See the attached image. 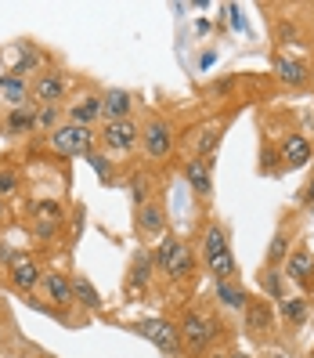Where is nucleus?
I'll return each instance as SVG.
<instances>
[{
  "mask_svg": "<svg viewBox=\"0 0 314 358\" xmlns=\"http://www.w3.org/2000/svg\"><path fill=\"white\" fill-rule=\"evenodd\" d=\"M29 224H33V236L40 243H51L58 231H61V224H66V206H61L58 199H36Z\"/></svg>",
  "mask_w": 314,
  "mask_h": 358,
  "instance_id": "7",
  "label": "nucleus"
},
{
  "mask_svg": "<svg viewBox=\"0 0 314 358\" xmlns=\"http://www.w3.org/2000/svg\"><path fill=\"white\" fill-rule=\"evenodd\" d=\"M134 228H137V236L141 239H152V236H163L166 231V210H163V203H144L141 210H137V221H134Z\"/></svg>",
  "mask_w": 314,
  "mask_h": 358,
  "instance_id": "18",
  "label": "nucleus"
},
{
  "mask_svg": "<svg viewBox=\"0 0 314 358\" xmlns=\"http://www.w3.org/2000/svg\"><path fill=\"white\" fill-rule=\"evenodd\" d=\"M66 91H69V76L58 73V69H44V73H36V80H33V105L36 109L58 105L61 98H66Z\"/></svg>",
  "mask_w": 314,
  "mask_h": 358,
  "instance_id": "9",
  "label": "nucleus"
},
{
  "mask_svg": "<svg viewBox=\"0 0 314 358\" xmlns=\"http://www.w3.org/2000/svg\"><path fill=\"white\" fill-rule=\"evenodd\" d=\"M22 257H26L22 250H15L11 243H4V239H0V264H8V268H11L15 261H22Z\"/></svg>",
  "mask_w": 314,
  "mask_h": 358,
  "instance_id": "34",
  "label": "nucleus"
},
{
  "mask_svg": "<svg viewBox=\"0 0 314 358\" xmlns=\"http://www.w3.org/2000/svg\"><path fill=\"white\" fill-rule=\"evenodd\" d=\"M0 134L4 138H26V134H36V109H8L4 123H0Z\"/></svg>",
  "mask_w": 314,
  "mask_h": 358,
  "instance_id": "19",
  "label": "nucleus"
},
{
  "mask_svg": "<svg viewBox=\"0 0 314 358\" xmlns=\"http://www.w3.org/2000/svg\"><path fill=\"white\" fill-rule=\"evenodd\" d=\"M0 98H4L8 109H29V105H33V80H26V76H4ZM33 109H36V105H33Z\"/></svg>",
  "mask_w": 314,
  "mask_h": 358,
  "instance_id": "17",
  "label": "nucleus"
},
{
  "mask_svg": "<svg viewBox=\"0 0 314 358\" xmlns=\"http://www.w3.org/2000/svg\"><path fill=\"white\" fill-rule=\"evenodd\" d=\"M8 279L18 293H33V289H40V282H44V271H40V264L33 257H22V261H15L8 268Z\"/></svg>",
  "mask_w": 314,
  "mask_h": 358,
  "instance_id": "15",
  "label": "nucleus"
},
{
  "mask_svg": "<svg viewBox=\"0 0 314 358\" xmlns=\"http://www.w3.org/2000/svg\"><path fill=\"white\" fill-rule=\"evenodd\" d=\"M214 297H217V304H220V308H227V311H239V315L249 308V301H253V297H249V293H246L235 279L214 282Z\"/></svg>",
  "mask_w": 314,
  "mask_h": 358,
  "instance_id": "21",
  "label": "nucleus"
},
{
  "mask_svg": "<svg viewBox=\"0 0 314 358\" xmlns=\"http://www.w3.org/2000/svg\"><path fill=\"white\" fill-rule=\"evenodd\" d=\"M130 113H134V94H130V91L109 87V91L101 94V116H105V123L130 120Z\"/></svg>",
  "mask_w": 314,
  "mask_h": 358,
  "instance_id": "16",
  "label": "nucleus"
},
{
  "mask_svg": "<svg viewBox=\"0 0 314 358\" xmlns=\"http://www.w3.org/2000/svg\"><path fill=\"white\" fill-rule=\"evenodd\" d=\"M134 333L141 336V341H149L156 351H163V355H181V348H184L181 326H174L170 319H137Z\"/></svg>",
  "mask_w": 314,
  "mask_h": 358,
  "instance_id": "6",
  "label": "nucleus"
},
{
  "mask_svg": "<svg viewBox=\"0 0 314 358\" xmlns=\"http://www.w3.org/2000/svg\"><path fill=\"white\" fill-rule=\"evenodd\" d=\"M47 145H51L54 156H69V159L83 156V159H87L94 152V145H98V131L76 127V123H61L54 134H47Z\"/></svg>",
  "mask_w": 314,
  "mask_h": 358,
  "instance_id": "3",
  "label": "nucleus"
},
{
  "mask_svg": "<svg viewBox=\"0 0 314 358\" xmlns=\"http://www.w3.org/2000/svg\"><path fill=\"white\" fill-rule=\"evenodd\" d=\"M73 293H76V304H83L87 311H101V308H105L101 293L94 289V282L83 275V271H76V275H73Z\"/></svg>",
  "mask_w": 314,
  "mask_h": 358,
  "instance_id": "26",
  "label": "nucleus"
},
{
  "mask_svg": "<svg viewBox=\"0 0 314 358\" xmlns=\"http://www.w3.org/2000/svg\"><path fill=\"white\" fill-rule=\"evenodd\" d=\"M0 87H4V76H0Z\"/></svg>",
  "mask_w": 314,
  "mask_h": 358,
  "instance_id": "39",
  "label": "nucleus"
},
{
  "mask_svg": "<svg viewBox=\"0 0 314 358\" xmlns=\"http://www.w3.org/2000/svg\"><path fill=\"white\" fill-rule=\"evenodd\" d=\"M181 341L192 348V351H209L220 341V322L214 319L209 311H188L181 319Z\"/></svg>",
  "mask_w": 314,
  "mask_h": 358,
  "instance_id": "4",
  "label": "nucleus"
},
{
  "mask_svg": "<svg viewBox=\"0 0 314 358\" xmlns=\"http://www.w3.org/2000/svg\"><path fill=\"white\" fill-rule=\"evenodd\" d=\"M300 203H304V206H314V178L307 181V188L300 192Z\"/></svg>",
  "mask_w": 314,
  "mask_h": 358,
  "instance_id": "36",
  "label": "nucleus"
},
{
  "mask_svg": "<svg viewBox=\"0 0 314 358\" xmlns=\"http://www.w3.org/2000/svg\"><path fill=\"white\" fill-rule=\"evenodd\" d=\"M127 188H130V199H134V210H141L144 203H152V178H149V174H130Z\"/></svg>",
  "mask_w": 314,
  "mask_h": 358,
  "instance_id": "29",
  "label": "nucleus"
},
{
  "mask_svg": "<svg viewBox=\"0 0 314 358\" xmlns=\"http://www.w3.org/2000/svg\"><path fill=\"white\" fill-rule=\"evenodd\" d=\"M314 275V254L307 246H297L285 261V279H292L297 286H307V279Z\"/></svg>",
  "mask_w": 314,
  "mask_h": 358,
  "instance_id": "23",
  "label": "nucleus"
},
{
  "mask_svg": "<svg viewBox=\"0 0 314 358\" xmlns=\"http://www.w3.org/2000/svg\"><path fill=\"white\" fill-rule=\"evenodd\" d=\"M152 254H156V275H166V279H188L195 268L192 250H188L177 236H163Z\"/></svg>",
  "mask_w": 314,
  "mask_h": 358,
  "instance_id": "2",
  "label": "nucleus"
},
{
  "mask_svg": "<svg viewBox=\"0 0 314 358\" xmlns=\"http://www.w3.org/2000/svg\"><path fill=\"white\" fill-rule=\"evenodd\" d=\"M61 105H44V109H36V131L40 134H54L61 127Z\"/></svg>",
  "mask_w": 314,
  "mask_h": 358,
  "instance_id": "31",
  "label": "nucleus"
},
{
  "mask_svg": "<svg viewBox=\"0 0 314 358\" xmlns=\"http://www.w3.org/2000/svg\"><path fill=\"white\" fill-rule=\"evenodd\" d=\"M87 163H91V171L101 178V185H112V181H116V166H112V156H105L101 149H94V152L87 156Z\"/></svg>",
  "mask_w": 314,
  "mask_h": 358,
  "instance_id": "30",
  "label": "nucleus"
},
{
  "mask_svg": "<svg viewBox=\"0 0 314 358\" xmlns=\"http://www.w3.org/2000/svg\"><path fill=\"white\" fill-rule=\"evenodd\" d=\"M220 138H224V127H220V123H206V127H199L195 138H192V156H199V159L214 156V149L220 145Z\"/></svg>",
  "mask_w": 314,
  "mask_h": 358,
  "instance_id": "24",
  "label": "nucleus"
},
{
  "mask_svg": "<svg viewBox=\"0 0 314 358\" xmlns=\"http://www.w3.org/2000/svg\"><path fill=\"white\" fill-rule=\"evenodd\" d=\"M83 224H87V210H83V206H76V210H73V236H80V231H83Z\"/></svg>",
  "mask_w": 314,
  "mask_h": 358,
  "instance_id": "35",
  "label": "nucleus"
},
{
  "mask_svg": "<svg viewBox=\"0 0 314 358\" xmlns=\"http://www.w3.org/2000/svg\"><path fill=\"white\" fill-rule=\"evenodd\" d=\"M94 120H101V94L87 91V94H80L76 101H69L66 123H76V127H91Z\"/></svg>",
  "mask_w": 314,
  "mask_h": 358,
  "instance_id": "14",
  "label": "nucleus"
},
{
  "mask_svg": "<svg viewBox=\"0 0 314 358\" xmlns=\"http://www.w3.org/2000/svg\"><path fill=\"white\" fill-rule=\"evenodd\" d=\"M152 275H156V254L152 250H137L127 268V293H144Z\"/></svg>",
  "mask_w": 314,
  "mask_h": 358,
  "instance_id": "12",
  "label": "nucleus"
},
{
  "mask_svg": "<svg viewBox=\"0 0 314 358\" xmlns=\"http://www.w3.org/2000/svg\"><path fill=\"white\" fill-rule=\"evenodd\" d=\"M202 261L209 268V275L214 282H224V279H235V254L232 246H227V231L220 221H209L206 231H202Z\"/></svg>",
  "mask_w": 314,
  "mask_h": 358,
  "instance_id": "1",
  "label": "nucleus"
},
{
  "mask_svg": "<svg viewBox=\"0 0 314 358\" xmlns=\"http://www.w3.org/2000/svg\"><path fill=\"white\" fill-rule=\"evenodd\" d=\"M242 326L249 333V341H267L275 333V311H271L267 301H249V308L242 311Z\"/></svg>",
  "mask_w": 314,
  "mask_h": 358,
  "instance_id": "10",
  "label": "nucleus"
},
{
  "mask_svg": "<svg viewBox=\"0 0 314 358\" xmlns=\"http://www.w3.org/2000/svg\"><path fill=\"white\" fill-rule=\"evenodd\" d=\"M271 358H282V355H271Z\"/></svg>",
  "mask_w": 314,
  "mask_h": 358,
  "instance_id": "42",
  "label": "nucleus"
},
{
  "mask_svg": "<svg viewBox=\"0 0 314 358\" xmlns=\"http://www.w3.org/2000/svg\"><path fill=\"white\" fill-rule=\"evenodd\" d=\"M275 76L285 83V87H304V83L311 80V66L300 58H275Z\"/></svg>",
  "mask_w": 314,
  "mask_h": 358,
  "instance_id": "22",
  "label": "nucleus"
},
{
  "mask_svg": "<svg viewBox=\"0 0 314 358\" xmlns=\"http://www.w3.org/2000/svg\"><path fill=\"white\" fill-rule=\"evenodd\" d=\"M289 243H292L289 231H278V236L271 239V246H267V268H282V264L289 261V254H292Z\"/></svg>",
  "mask_w": 314,
  "mask_h": 358,
  "instance_id": "28",
  "label": "nucleus"
},
{
  "mask_svg": "<svg viewBox=\"0 0 314 358\" xmlns=\"http://www.w3.org/2000/svg\"><path fill=\"white\" fill-rule=\"evenodd\" d=\"M311 217H314V206H311Z\"/></svg>",
  "mask_w": 314,
  "mask_h": 358,
  "instance_id": "41",
  "label": "nucleus"
},
{
  "mask_svg": "<svg viewBox=\"0 0 314 358\" xmlns=\"http://www.w3.org/2000/svg\"><path fill=\"white\" fill-rule=\"evenodd\" d=\"M278 315H282V322H285V326L300 329V326L307 322V315H311V304H307L304 297H285V301L278 304Z\"/></svg>",
  "mask_w": 314,
  "mask_h": 358,
  "instance_id": "27",
  "label": "nucleus"
},
{
  "mask_svg": "<svg viewBox=\"0 0 314 358\" xmlns=\"http://www.w3.org/2000/svg\"><path fill=\"white\" fill-rule=\"evenodd\" d=\"M18 188H22V174L15 166H0V199L18 196Z\"/></svg>",
  "mask_w": 314,
  "mask_h": 358,
  "instance_id": "32",
  "label": "nucleus"
},
{
  "mask_svg": "<svg viewBox=\"0 0 314 358\" xmlns=\"http://www.w3.org/2000/svg\"><path fill=\"white\" fill-rule=\"evenodd\" d=\"M311 156H314V149H311V141L304 134H289L282 141V166L285 171H300V166H307Z\"/></svg>",
  "mask_w": 314,
  "mask_h": 358,
  "instance_id": "20",
  "label": "nucleus"
},
{
  "mask_svg": "<svg viewBox=\"0 0 314 358\" xmlns=\"http://www.w3.org/2000/svg\"><path fill=\"white\" fill-rule=\"evenodd\" d=\"M141 145H144V152H149L152 159H166L174 152V123L163 120V116H152L141 127Z\"/></svg>",
  "mask_w": 314,
  "mask_h": 358,
  "instance_id": "8",
  "label": "nucleus"
},
{
  "mask_svg": "<svg viewBox=\"0 0 314 358\" xmlns=\"http://www.w3.org/2000/svg\"><path fill=\"white\" fill-rule=\"evenodd\" d=\"M209 358H249V355H242V351H217V355H209Z\"/></svg>",
  "mask_w": 314,
  "mask_h": 358,
  "instance_id": "38",
  "label": "nucleus"
},
{
  "mask_svg": "<svg viewBox=\"0 0 314 358\" xmlns=\"http://www.w3.org/2000/svg\"><path fill=\"white\" fill-rule=\"evenodd\" d=\"M40 66H44V55H40L33 44H18V62L8 69V76H26L29 80V73H44Z\"/></svg>",
  "mask_w": 314,
  "mask_h": 358,
  "instance_id": "25",
  "label": "nucleus"
},
{
  "mask_svg": "<svg viewBox=\"0 0 314 358\" xmlns=\"http://www.w3.org/2000/svg\"><path fill=\"white\" fill-rule=\"evenodd\" d=\"M40 289H44V297H47L54 308H61V311L76 304L73 275H61V271H44V282H40Z\"/></svg>",
  "mask_w": 314,
  "mask_h": 358,
  "instance_id": "13",
  "label": "nucleus"
},
{
  "mask_svg": "<svg viewBox=\"0 0 314 358\" xmlns=\"http://www.w3.org/2000/svg\"><path fill=\"white\" fill-rule=\"evenodd\" d=\"M184 181L195 188L199 199L214 196V156H206V159L192 156V159H188V163H184Z\"/></svg>",
  "mask_w": 314,
  "mask_h": 358,
  "instance_id": "11",
  "label": "nucleus"
},
{
  "mask_svg": "<svg viewBox=\"0 0 314 358\" xmlns=\"http://www.w3.org/2000/svg\"><path fill=\"white\" fill-rule=\"evenodd\" d=\"M0 344H4V333H0Z\"/></svg>",
  "mask_w": 314,
  "mask_h": 358,
  "instance_id": "40",
  "label": "nucleus"
},
{
  "mask_svg": "<svg viewBox=\"0 0 314 358\" xmlns=\"http://www.w3.org/2000/svg\"><path fill=\"white\" fill-rule=\"evenodd\" d=\"M260 282H264V289L271 293V297H275L278 304L285 301V289H282V271L278 268H264L260 271Z\"/></svg>",
  "mask_w": 314,
  "mask_h": 358,
  "instance_id": "33",
  "label": "nucleus"
},
{
  "mask_svg": "<svg viewBox=\"0 0 314 358\" xmlns=\"http://www.w3.org/2000/svg\"><path fill=\"white\" fill-rule=\"evenodd\" d=\"M227 15H232V22H235V29H246V18L239 15V8H235V4L227 8Z\"/></svg>",
  "mask_w": 314,
  "mask_h": 358,
  "instance_id": "37",
  "label": "nucleus"
},
{
  "mask_svg": "<svg viewBox=\"0 0 314 358\" xmlns=\"http://www.w3.org/2000/svg\"><path fill=\"white\" fill-rule=\"evenodd\" d=\"M98 145H101L105 156H130L141 145V123H134V120L105 123V127L98 131Z\"/></svg>",
  "mask_w": 314,
  "mask_h": 358,
  "instance_id": "5",
  "label": "nucleus"
}]
</instances>
